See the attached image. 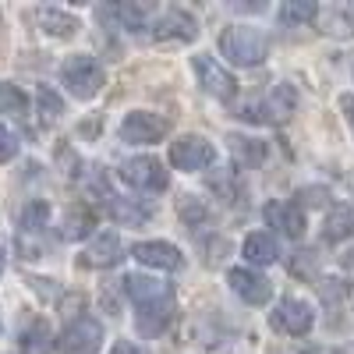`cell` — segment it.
I'll return each instance as SVG.
<instances>
[{"label":"cell","instance_id":"277c9868","mask_svg":"<svg viewBox=\"0 0 354 354\" xmlns=\"http://www.w3.org/2000/svg\"><path fill=\"white\" fill-rule=\"evenodd\" d=\"M294 106H298V93H294V85L280 82L266 100L241 106V117H245V121H252V124L255 121L259 124H277V121H287V117L294 113Z\"/></svg>","mask_w":354,"mask_h":354},{"label":"cell","instance_id":"ba28073f","mask_svg":"<svg viewBox=\"0 0 354 354\" xmlns=\"http://www.w3.org/2000/svg\"><path fill=\"white\" fill-rule=\"evenodd\" d=\"M121 259H124V241L117 238L113 230H103L82 248L78 266H85V270H110V266H117Z\"/></svg>","mask_w":354,"mask_h":354},{"label":"cell","instance_id":"9a60e30c","mask_svg":"<svg viewBox=\"0 0 354 354\" xmlns=\"http://www.w3.org/2000/svg\"><path fill=\"white\" fill-rule=\"evenodd\" d=\"M195 36H198V25L188 11H167L153 25V39H160V43H192Z\"/></svg>","mask_w":354,"mask_h":354},{"label":"cell","instance_id":"5bb4252c","mask_svg":"<svg viewBox=\"0 0 354 354\" xmlns=\"http://www.w3.org/2000/svg\"><path fill=\"white\" fill-rule=\"evenodd\" d=\"M266 223L277 227L283 238H301L305 234V213L298 202H287V198H277L266 205Z\"/></svg>","mask_w":354,"mask_h":354},{"label":"cell","instance_id":"4fadbf2b","mask_svg":"<svg viewBox=\"0 0 354 354\" xmlns=\"http://www.w3.org/2000/svg\"><path fill=\"white\" fill-rule=\"evenodd\" d=\"M135 259H138L142 266L167 270V273H177V270L185 266L181 248H174L170 241H138V245H135Z\"/></svg>","mask_w":354,"mask_h":354},{"label":"cell","instance_id":"52a82bcc","mask_svg":"<svg viewBox=\"0 0 354 354\" xmlns=\"http://www.w3.org/2000/svg\"><path fill=\"white\" fill-rule=\"evenodd\" d=\"M192 68H195V78H198V85L205 88L209 96H216V100H230L234 93H238V82H234V75L216 61V57H209V53H198L195 61H192Z\"/></svg>","mask_w":354,"mask_h":354},{"label":"cell","instance_id":"484cf974","mask_svg":"<svg viewBox=\"0 0 354 354\" xmlns=\"http://www.w3.org/2000/svg\"><path fill=\"white\" fill-rule=\"evenodd\" d=\"M15 156H18V138H15V131L0 124V163H11Z\"/></svg>","mask_w":354,"mask_h":354},{"label":"cell","instance_id":"44dd1931","mask_svg":"<svg viewBox=\"0 0 354 354\" xmlns=\"http://www.w3.org/2000/svg\"><path fill=\"white\" fill-rule=\"evenodd\" d=\"M315 15H319V8L312 4V0H287V4L280 8V21L283 25H308Z\"/></svg>","mask_w":354,"mask_h":354},{"label":"cell","instance_id":"5b68a950","mask_svg":"<svg viewBox=\"0 0 354 354\" xmlns=\"http://www.w3.org/2000/svg\"><path fill=\"white\" fill-rule=\"evenodd\" d=\"M216 160V149L209 138L202 135H181L170 142V167L174 170H185V174H195V170H205L213 167Z\"/></svg>","mask_w":354,"mask_h":354},{"label":"cell","instance_id":"3957f363","mask_svg":"<svg viewBox=\"0 0 354 354\" xmlns=\"http://www.w3.org/2000/svg\"><path fill=\"white\" fill-rule=\"evenodd\" d=\"M61 82H64V88L75 100H93L106 85V75H103V64L96 61V57L75 53V57H68V61L61 64Z\"/></svg>","mask_w":354,"mask_h":354},{"label":"cell","instance_id":"ffe728a7","mask_svg":"<svg viewBox=\"0 0 354 354\" xmlns=\"http://www.w3.org/2000/svg\"><path fill=\"white\" fill-rule=\"evenodd\" d=\"M106 209H110L113 220H121V223H142V220L153 216L149 205H135V202L124 198V195H106Z\"/></svg>","mask_w":354,"mask_h":354},{"label":"cell","instance_id":"7a4b0ae2","mask_svg":"<svg viewBox=\"0 0 354 354\" xmlns=\"http://www.w3.org/2000/svg\"><path fill=\"white\" fill-rule=\"evenodd\" d=\"M220 50L230 64L238 68H255L266 61V53H270V39H266L259 28L252 25H230L227 32L220 36Z\"/></svg>","mask_w":354,"mask_h":354},{"label":"cell","instance_id":"d4e9b609","mask_svg":"<svg viewBox=\"0 0 354 354\" xmlns=\"http://www.w3.org/2000/svg\"><path fill=\"white\" fill-rule=\"evenodd\" d=\"M28 110V96L21 93L18 85H11V82H0V113H25Z\"/></svg>","mask_w":354,"mask_h":354},{"label":"cell","instance_id":"e0dca14e","mask_svg":"<svg viewBox=\"0 0 354 354\" xmlns=\"http://www.w3.org/2000/svg\"><path fill=\"white\" fill-rule=\"evenodd\" d=\"M241 255L252 262V266H270V262H277V255H280V248H277V241L270 238V234H248L245 238V245H241Z\"/></svg>","mask_w":354,"mask_h":354},{"label":"cell","instance_id":"6da1fadb","mask_svg":"<svg viewBox=\"0 0 354 354\" xmlns=\"http://www.w3.org/2000/svg\"><path fill=\"white\" fill-rule=\"evenodd\" d=\"M124 290L131 294V301L138 305V322L153 319L145 330H160V322L170 315V305H174V287L163 283V280H153V277H124Z\"/></svg>","mask_w":354,"mask_h":354},{"label":"cell","instance_id":"cb8c5ba5","mask_svg":"<svg viewBox=\"0 0 354 354\" xmlns=\"http://www.w3.org/2000/svg\"><path fill=\"white\" fill-rule=\"evenodd\" d=\"M36 100H39V110H43V124H53L64 117V100L53 93L50 85H39L36 88Z\"/></svg>","mask_w":354,"mask_h":354},{"label":"cell","instance_id":"d6986e66","mask_svg":"<svg viewBox=\"0 0 354 354\" xmlns=\"http://www.w3.org/2000/svg\"><path fill=\"white\" fill-rule=\"evenodd\" d=\"M39 25L46 36H57V39H71L78 32V18L68 15V11H57V8H43L39 11Z\"/></svg>","mask_w":354,"mask_h":354},{"label":"cell","instance_id":"603a6c76","mask_svg":"<svg viewBox=\"0 0 354 354\" xmlns=\"http://www.w3.org/2000/svg\"><path fill=\"white\" fill-rule=\"evenodd\" d=\"M351 234H354L351 209H333L330 220H326V230H322V238H326V241H344V238H351Z\"/></svg>","mask_w":354,"mask_h":354},{"label":"cell","instance_id":"4dcf8cb0","mask_svg":"<svg viewBox=\"0 0 354 354\" xmlns=\"http://www.w3.org/2000/svg\"><path fill=\"white\" fill-rule=\"evenodd\" d=\"M0 273H4V255H0Z\"/></svg>","mask_w":354,"mask_h":354},{"label":"cell","instance_id":"7c38bea8","mask_svg":"<svg viewBox=\"0 0 354 354\" xmlns=\"http://www.w3.org/2000/svg\"><path fill=\"white\" fill-rule=\"evenodd\" d=\"M227 283L245 305H266L273 298V283L266 280L262 273H255V270H230Z\"/></svg>","mask_w":354,"mask_h":354},{"label":"cell","instance_id":"f1b7e54d","mask_svg":"<svg viewBox=\"0 0 354 354\" xmlns=\"http://www.w3.org/2000/svg\"><path fill=\"white\" fill-rule=\"evenodd\" d=\"M110 354H142V351H138L131 340H117V344L110 347Z\"/></svg>","mask_w":354,"mask_h":354},{"label":"cell","instance_id":"8fae6325","mask_svg":"<svg viewBox=\"0 0 354 354\" xmlns=\"http://www.w3.org/2000/svg\"><path fill=\"white\" fill-rule=\"evenodd\" d=\"M100 344H103V326L93 315L75 319L71 326L61 333V354H96Z\"/></svg>","mask_w":354,"mask_h":354},{"label":"cell","instance_id":"7402d4cb","mask_svg":"<svg viewBox=\"0 0 354 354\" xmlns=\"http://www.w3.org/2000/svg\"><path fill=\"white\" fill-rule=\"evenodd\" d=\"M46 223H50V205H46L43 198H32V202L21 209V230H25V234H36V230H43Z\"/></svg>","mask_w":354,"mask_h":354},{"label":"cell","instance_id":"9c48e42d","mask_svg":"<svg viewBox=\"0 0 354 354\" xmlns=\"http://www.w3.org/2000/svg\"><path fill=\"white\" fill-rule=\"evenodd\" d=\"M270 322H273L277 333L305 337V333L312 330V322H315V312H312V305L301 301V298H283V301L277 305V312L270 315Z\"/></svg>","mask_w":354,"mask_h":354},{"label":"cell","instance_id":"30bf717a","mask_svg":"<svg viewBox=\"0 0 354 354\" xmlns=\"http://www.w3.org/2000/svg\"><path fill=\"white\" fill-rule=\"evenodd\" d=\"M163 135H167V121L153 110H135L121 124V142H131V145H153V142H163Z\"/></svg>","mask_w":354,"mask_h":354},{"label":"cell","instance_id":"ac0fdd59","mask_svg":"<svg viewBox=\"0 0 354 354\" xmlns=\"http://www.w3.org/2000/svg\"><path fill=\"white\" fill-rule=\"evenodd\" d=\"M93 227H96V213L85 209V205H71V209L64 213V220H61V238L64 241H78Z\"/></svg>","mask_w":354,"mask_h":354},{"label":"cell","instance_id":"f546056e","mask_svg":"<svg viewBox=\"0 0 354 354\" xmlns=\"http://www.w3.org/2000/svg\"><path fill=\"white\" fill-rule=\"evenodd\" d=\"M344 18H347V21H351V28H354V4H351V8L344 11Z\"/></svg>","mask_w":354,"mask_h":354},{"label":"cell","instance_id":"4316f807","mask_svg":"<svg viewBox=\"0 0 354 354\" xmlns=\"http://www.w3.org/2000/svg\"><path fill=\"white\" fill-rule=\"evenodd\" d=\"M181 213H185V220H192V223L205 220V209H202V205H195V198H192V195H185V198H181Z\"/></svg>","mask_w":354,"mask_h":354},{"label":"cell","instance_id":"8992f818","mask_svg":"<svg viewBox=\"0 0 354 354\" xmlns=\"http://www.w3.org/2000/svg\"><path fill=\"white\" fill-rule=\"evenodd\" d=\"M117 174H121V181L131 185L135 192H163L170 185V177H167V170L156 156H131V160L121 163Z\"/></svg>","mask_w":354,"mask_h":354},{"label":"cell","instance_id":"83f0119b","mask_svg":"<svg viewBox=\"0 0 354 354\" xmlns=\"http://www.w3.org/2000/svg\"><path fill=\"white\" fill-rule=\"evenodd\" d=\"M340 110H344L347 124H351V131H354V96H340Z\"/></svg>","mask_w":354,"mask_h":354},{"label":"cell","instance_id":"2e32d148","mask_svg":"<svg viewBox=\"0 0 354 354\" xmlns=\"http://www.w3.org/2000/svg\"><path fill=\"white\" fill-rule=\"evenodd\" d=\"M53 344H57L53 340V330H50V322H43V319L28 322V326L21 330V340H18L21 354H50Z\"/></svg>","mask_w":354,"mask_h":354}]
</instances>
